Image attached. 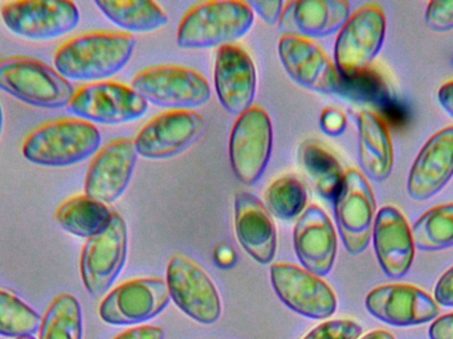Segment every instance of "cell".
<instances>
[{"label":"cell","mask_w":453,"mask_h":339,"mask_svg":"<svg viewBox=\"0 0 453 339\" xmlns=\"http://www.w3.org/2000/svg\"><path fill=\"white\" fill-rule=\"evenodd\" d=\"M169 289L161 279H137L114 288L101 303L98 313L111 327H141L164 313Z\"/></svg>","instance_id":"cell-14"},{"label":"cell","mask_w":453,"mask_h":339,"mask_svg":"<svg viewBox=\"0 0 453 339\" xmlns=\"http://www.w3.org/2000/svg\"><path fill=\"white\" fill-rule=\"evenodd\" d=\"M434 300L439 306L453 308V266L436 282Z\"/></svg>","instance_id":"cell-37"},{"label":"cell","mask_w":453,"mask_h":339,"mask_svg":"<svg viewBox=\"0 0 453 339\" xmlns=\"http://www.w3.org/2000/svg\"><path fill=\"white\" fill-rule=\"evenodd\" d=\"M255 23L247 2L212 0L191 8L180 21L177 34L182 50L226 47L242 39Z\"/></svg>","instance_id":"cell-3"},{"label":"cell","mask_w":453,"mask_h":339,"mask_svg":"<svg viewBox=\"0 0 453 339\" xmlns=\"http://www.w3.org/2000/svg\"><path fill=\"white\" fill-rule=\"evenodd\" d=\"M127 258V226L113 212L108 226L87 240L80 260L82 284L92 297H103L111 290Z\"/></svg>","instance_id":"cell-7"},{"label":"cell","mask_w":453,"mask_h":339,"mask_svg":"<svg viewBox=\"0 0 453 339\" xmlns=\"http://www.w3.org/2000/svg\"><path fill=\"white\" fill-rule=\"evenodd\" d=\"M298 161L317 194L334 202L342 186L345 171L330 149L317 140L305 141L298 149Z\"/></svg>","instance_id":"cell-26"},{"label":"cell","mask_w":453,"mask_h":339,"mask_svg":"<svg viewBox=\"0 0 453 339\" xmlns=\"http://www.w3.org/2000/svg\"><path fill=\"white\" fill-rule=\"evenodd\" d=\"M101 133L79 119H58L42 125L24 141L21 153L36 166H76L100 151Z\"/></svg>","instance_id":"cell-2"},{"label":"cell","mask_w":453,"mask_h":339,"mask_svg":"<svg viewBox=\"0 0 453 339\" xmlns=\"http://www.w3.org/2000/svg\"><path fill=\"white\" fill-rule=\"evenodd\" d=\"M319 124H321V130H324L325 135H330V137H338L345 132L348 121H346V116L342 112L327 108L322 112Z\"/></svg>","instance_id":"cell-36"},{"label":"cell","mask_w":453,"mask_h":339,"mask_svg":"<svg viewBox=\"0 0 453 339\" xmlns=\"http://www.w3.org/2000/svg\"><path fill=\"white\" fill-rule=\"evenodd\" d=\"M132 89L148 104L169 112H196L211 100L209 81L194 69L157 65L140 72Z\"/></svg>","instance_id":"cell-5"},{"label":"cell","mask_w":453,"mask_h":339,"mask_svg":"<svg viewBox=\"0 0 453 339\" xmlns=\"http://www.w3.org/2000/svg\"><path fill=\"white\" fill-rule=\"evenodd\" d=\"M234 234L245 253L260 266H269L277 250V231L268 208L255 195L234 196Z\"/></svg>","instance_id":"cell-24"},{"label":"cell","mask_w":453,"mask_h":339,"mask_svg":"<svg viewBox=\"0 0 453 339\" xmlns=\"http://www.w3.org/2000/svg\"><path fill=\"white\" fill-rule=\"evenodd\" d=\"M453 178V127L435 133L423 146L410 170L407 194L426 202L443 191Z\"/></svg>","instance_id":"cell-22"},{"label":"cell","mask_w":453,"mask_h":339,"mask_svg":"<svg viewBox=\"0 0 453 339\" xmlns=\"http://www.w3.org/2000/svg\"><path fill=\"white\" fill-rule=\"evenodd\" d=\"M358 153L365 178L385 181L393 173V140L388 125L374 112L364 111L359 113Z\"/></svg>","instance_id":"cell-25"},{"label":"cell","mask_w":453,"mask_h":339,"mask_svg":"<svg viewBox=\"0 0 453 339\" xmlns=\"http://www.w3.org/2000/svg\"><path fill=\"white\" fill-rule=\"evenodd\" d=\"M372 245L383 274L401 280L414 264L415 243L411 227L403 213L393 205L380 208L372 228Z\"/></svg>","instance_id":"cell-21"},{"label":"cell","mask_w":453,"mask_h":339,"mask_svg":"<svg viewBox=\"0 0 453 339\" xmlns=\"http://www.w3.org/2000/svg\"><path fill=\"white\" fill-rule=\"evenodd\" d=\"M0 16L8 31L34 42L58 39L80 24V11L66 0H15L3 3Z\"/></svg>","instance_id":"cell-8"},{"label":"cell","mask_w":453,"mask_h":339,"mask_svg":"<svg viewBox=\"0 0 453 339\" xmlns=\"http://www.w3.org/2000/svg\"><path fill=\"white\" fill-rule=\"evenodd\" d=\"M114 339H165V332L162 327L153 325H141L132 329L125 330Z\"/></svg>","instance_id":"cell-38"},{"label":"cell","mask_w":453,"mask_h":339,"mask_svg":"<svg viewBox=\"0 0 453 339\" xmlns=\"http://www.w3.org/2000/svg\"><path fill=\"white\" fill-rule=\"evenodd\" d=\"M361 339H395L391 333L385 332V330H375V332L369 333Z\"/></svg>","instance_id":"cell-42"},{"label":"cell","mask_w":453,"mask_h":339,"mask_svg":"<svg viewBox=\"0 0 453 339\" xmlns=\"http://www.w3.org/2000/svg\"><path fill=\"white\" fill-rule=\"evenodd\" d=\"M3 124H4V116H3L2 104H0V135H2Z\"/></svg>","instance_id":"cell-43"},{"label":"cell","mask_w":453,"mask_h":339,"mask_svg":"<svg viewBox=\"0 0 453 339\" xmlns=\"http://www.w3.org/2000/svg\"><path fill=\"white\" fill-rule=\"evenodd\" d=\"M96 7L108 20L124 31L149 34L169 23L166 12L149 0H96Z\"/></svg>","instance_id":"cell-27"},{"label":"cell","mask_w":453,"mask_h":339,"mask_svg":"<svg viewBox=\"0 0 453 339\" xmlns=\"http://www.w3.org/2000/svg\"><path fill=\"white\" fill-rule=\"evenodd\" d=\"M134 141L117 138L101 149L85 176V195L104 204H113L127 191L138 161Z\"/></svg>","instance_id":"cell-18"},{"label":"cell","mask_w":453,"mask_h":339,"mask_svg":"<svg viewBox=\"0 0 453 339\" xmlns=\"http://www.w3.org/2000/svg\"><path fill=\"white\" fill-rule=\"evenodd\" d=\"M273 127L271 117L252 106L237 117L229 137V162L240 183L253 186L260 181L271 161Z\"/></svg>","instance_id":"cell-10"},{"label":"cell","mask_w":453,"mask_h":339,"mask_svg":"<svg viewBox=\"0 0 453 339\" xmlns=\"http://www.w3.org/2000/svg\"><path fill=\"white\" fill-rule=\"evenodd\" d=\"M16 339H35V338L32 337V335H29V337H20V338H16Z\"/></svg>","instance_id":"cell-44"},{"label":"cell","mask_w":453,"mask_h":339,"mask_svg":"<svg viewBox=\"0 0 453 339\" xmlns=\"http://www.w3.org/2000/svg\"><path fill=\"white\" fill-rule=\"evenodd\" d=\"M333 203L343 247L351 256L361 255L369 248L377 216V200L364 173L354 169L346 171Z\"/></svg>","instance_id":"cell-9"},{"label":"cell","mask_w":453,"mask_h":339,"mask_svg":"<svg viewBox=\"0 0 453 339\" xmlns=\"http://www.w3.org/2000/svg\"><path fill=\"white\" fill-rule=\"evenodd\" d=\"M425 20L431 31L439 34L452 31L453 0H433L428 3Z\"/></svg>","instance_id":"cell-34"},{"label":"cell","mask_w":453,"mask_h":339,"mask_svg":"<svg viewBox=\"0 0 453 339\" xmlns=\"http://www.w3.org/2000/svg\"><path fill=\"white\" fill-rule=\"evenodd\" d=\"M247 3L252 8L253 13H257L268 26H279L285 7L282 0H253Z\"/></svg>","instance_id":"cell-35"},{"label":"cell","mask_w":453,"mask_h":339,"mask_svg":"<svg viewBox=\"0 0 453 339\" xmlns=\"http://www.w3.org/2000/svg\"><path fill=\"white\" fill-rule=\"evenodd\" d=\"M293 247L301 266L316 276L326 277L334 266L338 239L327 213L311 205L297 219L293 229Z\"/></svg>","instance_id":"cell-20"},{"label":"cell","mask_w":453,"mask_h":339,"mask_svg":"<svg viewBox=\"0 0 453 339\" xmlns=\"http://www.w3.org/2000/svg\"><path fill=\"white\" fill-rule=\"evenodd\" d=\"M438 101L443 111L453 119V80L441 85L438 92Z\"/></svg>","instance_id":"cell-40"},{"label":"cell","mask_w":453,"mask_h":339,"mask_svg":"<svg viewBox=\"0 0 453 339\" xmlns=\"http://www.w3.org/2000/svg\"><path fill=\"white\" fill-rule=\"evenodd\" d=\"M204 121L196 112H166L145 125L134 140L138 156L164 161L185 153L203 132Z\"/></svg>","instance_id":"cell-17"},{"label":"cell","mask_w":453,"mask_h":339,"mask_svg":"<svg viewBox=\"0 0 453 339\" xmlns=\"http://www.w3.org/2000/svg\"><path fill=\"white\" fill-rule=\"evenodd\" d=\"M430 339H453V313L438 317L428 330Z\"/></svg>","instance_id":"cell-39"},{"label":"cell","mask_w":453,"mask_h":339,"mask_svg":"<svg viewBox=\"0 0 453 339\" xmlns=\"http://www.w3.org/2000/svg\"><path fill=\"white\" fill-rule=\"evenodd\" d=\"M265 203L269 212L280 220H295L306 210L308 191L297 176L288 173L266 189Z\"/></svg>","instance_id":"cell-31"},{"label":"cell","mask_w":453,"mask_h":339,"mask_svg":"<svg viewBox=\"0 0 453 339\" xmlns=\"http://www.w3.org/2000/svg\"><path fill=\"white\" fill-rule=\"evenodd\" d=\"M364 327L353 320H327L314 327L303 339H359Z\"/></svg>","instance_id":"cell-33"},{"label":"cell","mask_w":453,"mask_h":339,"mask_svg":"<svg viewBox=\"0 0 453 339\" xmlns=\"http://www.w3.org/2000/svg\"><path fill=\"white\" fill-rule=\"evenodd\" d=\"M385 11L375 3L358 8L338 32L334 65L343 79L367 72L380 55L386 39Z\"/></svg>","instance_id":"cell-6"},{"label":"cell","mask_w":453,"mask_h":339,"mask_svg":"<svg viewBox=\"0 0 453 339\" xmlns=\"http://www.w3.org/2000/svg\"><path fill=\"white\" fill-rule=\"evenodd\" d=\"M365 306L378 321L395 327H420L435 321L441 314L434 297L409 284L375 288L367 295Z\"/></svg>","instance_id":"cell-16"},{"label":"cell","mask_w":453,"mask_h":339,"mask_svg":"<svg viewBox=\"0 0 453 339\" xmlns=\"http://www.w3.org/2000/svg\"><path fill=\"white\" fill-rule=\"evenodd\" d=\"M415 248L441 252L453 248V202L426 211L411 229Z\"/></svg>","instance_id":"cell-29"},{"label":"cell","mask_w":453,"mask_h":339,"mask_svg":"<svg viewBox=\"0 0 453 339\" xmlns=\"http://www.w3.org/2000/svg\"><path fill=\"white\" fill-rule=\"evenodd\" d=\"M170 298L182 313L201 325H214L222 317V300L209 274L185 255L173 256L167 266Z\"/></svg>","instance_id":"cell-12"},{"label":"cell","mask_w":453,"mask_h":339,"mask_svg":"<svg viewBox=\"0 0 453 339\" xmlns=\"http://www.w3.org/2000/svg\"><path fill=\"white\" fill-rule=\"evenodd\" d=\"M39 314L12 293L0 289V335L7 338L34 337L40 330Z\"/></svg>","instance_id":"cell-32"},{"label":"cell","mask_w":453,"mask_h":339,"mask_svg":"<svg viewBox=\"0 0 453 339\" xmlns=\"http://www.w3.org/2000/svg\"><path fill=\"white\" fill-rule=\"evenodd\" d=\"M351 16L346 0H300L285 3L280 31L303 39H324L337 34Z\"/></svg>","instance_id":"cell-23"},{"label":"cell","mask_w":453,"mask_h":339,"mask_svg":"<svg viewBox=\"0 0 453 339\" xmlns=\"http://www.w3.org/2000/svg\"><path fill=\"white\" fill-rule=\"evenodd\" d=\"M234 258H234V250H232L229 245H219L217 250H215V260H217L223 268H229V266H234Z\"/></svg>","instance_id":"cell-41"},{"label":"cell","mask_w":453,"mask_h":339,"mask_svg":"<svg viewBox=\"0 0 453 339\" xmlns=\"http://www.w3.org/2000/svg\"><path fill=\"white\" fill-rule=\"evenodd\" d=\"M271 282L280 301L305 319L327 320L337 312L334 290L324 279L305 271L303 266L272 264Z\"/></svg>","instance_id":"cell-13"},{"label":"cell","mask_w":453,"mask_h":339,"mask_svg":"<svg viewBox=\"0 0 453 339\" xmlns=\"http://www.w3.org/2000/svg\"><path fill=\"white\" fill-rule=\"evenodd\" d=\"M39 339H82L84 320L79 300L64 293L58 296L45 312L40 325Z\"/></svg>","instance_id":"cell-30"},{"label":"cell","mask_w":453,"mask_h":339,"mask_svg":"<svg viewBox=\"0 0 453 339\" xmlns=\"http://www.w3.org/2000/svg\"><path fill=\"white\" fill-rule=\"evenodd\" d=\"M277 52L282 68L298 87L319 95L341 96L342 76L316 42L300 36L282 35Z\"/></svg>","instance_id":"cell-15"},{"label":"cell","mask_w":453,"mask_h":339,"mask_svg":"<svg viewBox=\"0 0 453 339\" xmlns=\"http://www.w3.org/2000/svg\"><path fill=\"white\" fill-rule=\"evenodd\" d=\"M215 90L226 112L239 117L252 108L257 89V73L250 53L239 45H226L217 52Z\"/></svg>","instance_id":"cell-19"},{"label":"cell","mask_w":453,"mask_h":339,"mask_svg":"<svg viewBox=\"0 0 453 339\" xmlns=\"http://www.w3.org/2000/svg\"><path fill=\"white\" fill-rule=\"evenodd\" d=\"M111 216L108 205L85 194L71 197L56 211V221L64 231L87 240L100 234Z\"/></svg>","instance_id":"cell-28"},{"label":"cell","mask_w":453,"mask_h":339,"mask_svg":"<svg viewBox=\"0 0 453 339\" xmlns=\"http://www.w3.org/2000/svg\"><path fill=\"white\" fill-rule=\"evenodd\" d=\"M0 89L39 109L66 108L76 93L55 68L24 56L0 60Z\"/></svg>","instance_id":"cell-4"},{"label":"cell","mask_w":453,"mask_h":339,"mask_svg":"<svg viewBox=\"0 0 453 339\" xmlns=\"http://www.w3.org/2000/svg\"><path fill=\"white\" fill-rule=\"evenodd\" d=\"M149 104L132 87L121 82L103 81L85 85L74 93L69 113L89 124H132L148 113Z\"/></svg>","instance_id":"cell-11"},{"label":"cell","mask_w":453,"mask_h":339,"mask_svg":"<svg viewBox=\"0 0 453 339\" xmlns=\"http://www.w3.org/2000/svg\"><path fill=\"white\" fill-rule=\"evenodd\" d=\"M135 45L134 37L129 34L90 32L61 45L53 64L68 81H108L129 64Z\"/></svg>","instance_id":"cell-1"}]
</instances>
